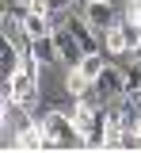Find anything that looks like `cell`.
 Here are the masks:
<instances>
[{"instance_id": "cell-6", "label": "cell", "mask_w": 141, "mask_h": 153, "mask_svg": "<svg viewBox=\"0 0 141 153\" xmlns=\"http://www.w3.org/2000/svg\"><path fill=\"white\" fill-rule=\"evenodd\" d=\"M103 50L111 57H122V54H134V46H130V38H126V31H122V19L103 35Z\"/></svg>"}, {"instance_id": "cell-4", "label": "cell", "mask_w": 141, "mask_h": 153, "mask_svg": "<svg viewBox=\"0 0 141 153\" xmlns=\"http://www.w3.org/2000/svg\"><path fill=\"white\" fill-rule=\"evenodd\" d=\"M54 38H57V50H61V61H65V65H76V61L84 57V46L76 42V35H73L69 27H57Z\"/></svg>"}, {"instance_id": "cell-14", "label": "cell", "mask_w": 141, "mask_h": 153, "mask_svg": "<svg viewBox=\"0 0 141 153\" xmlns=\"http://www.w3.org/2000/svg\"><path fill=\"white\" fill-rule=\"evenodd\" d=\"M134 54H137V57H141V38H137V46H134Z\"/></svg>"}, {"instance_id": "cell-5", "label": "cell", "mask_w": 141, "mask_h": 153, "mask_svg": "<svg viewBox=\"0 0 141 153\" xmlns=\"http://www.w3.org/2000/svg\"><path fill=\"white\" fill-rule=\"evenodd\" d=\"M65 92L69 96H88V100H92V92H95V80H92V76L84 73L80 65H69V76H65Z\"/></svg>"}, {"instance_id": "cell-2", "label": "cell", "mask_w": 141, "mask_h": 153, "mask_svg": "<svg viewBox=\"0 0 141 153\" xmlns=\"http://www.w3.org/2000/svg\"><path fill=\"white\" fill-rule=\"evenodd\" d=\"M126 96V69H118V65H103L99 76H95V92H92V100L95 103H111V100H122Z\"/></svg>"}, {"instance_id": "cell-13", "label": "cell", "mask_w": 141, "mask_h": 153, "mask_svg": "<svg viewBox=\"0 0 141 153\" xmlns=\"http://www.w3.org/2000/svg\"><path fill=\"white\" fill-rule=\"evenodd\" d=\"M137 149H141V119H137Z\"/></svg>"}, {"instance_id": "cell-12", "label": "cell", "mask_w": 141, "mask_h": 153, "mask_svg": "<svg viewBox=\"0 0 141 153\" xmlns=\"http://www.w3.org/2000/svg\"><path fill=\"white\" fill-rule=\"evenodd\" d=\"M65 8H73V0H50V12H65Z\"/></svg>"}, {"instance_id": "cell-1", "label": "cell", "mask_w": 141, "mask_h": 153, "mask_svg": "<svg viewBox=\"0 0 141 153\" xmlns=\"http://www.w3.org/2000/svg\"><path fill=\"white\" fill-rule=\"evenodd\" d=\"M42 130H46V138H50V149H69V146H84L80 130H76V123L69 119V115L61 111V107H50V111L38 115Z\"/></svg>"}, {"instance_id": "cell-9", "label": "cell", "mask_w": 141, "mask_h": 153, "mask_svg": "<svg viewBox=\"0 0 141 153\" xmlns=\"http://www.w3.org/2000/svg\"><path fill=\"white\" fill-rule=\"evenodd\" d=\"M76 65H80L84 73H88V76H92V80H95V76H99V69H103V65H107V57H103L99 50H92V54H84L80 61H76Z\"/></svg>"}, {"instance_id": "cell-11", "label": "cell", "mask_w": 141, "mask_h": 153, "mask_svg": "<svg viewBox=\"0 0 141 153\" xmlns=\"http://www.w3.org/2000/svg\"><path fill=\"white\" fill-rule=\"evenodd\" d=\"M27 8H31V12H42V16H50V0H27Z\"/></svg>"}, {"instance_id": "cell-3", "label": "cell", "mask_w": 141, "mask_h": 153, "mask_svg": "<svg viewBox=\"0 0 141 153\" xmlns=\"http://www.w3.org/2000/svg\"><path fill=\"white\" fill-rule=\"evenodd\" d=\"M84 19H88L99 35H107V31H111L122 16L115 12V4H111V0H88V4H84Z\"/></svg>"}, {"instance_id": "cell-8", "label": "cell", "mask_w": 141, "mask_h": 153, "mask_svg": "<svg viewBox=\"0 0 141 153\" xmlns=\"http://www.w3.org/2000/svg\"><path fill=\"white\" fill-rule=\"evenodd\" d=\"M23 31H27V38L35 42V38H42V35H50L54 31V23H50V16H42V12H23Z\"/></svg>"}, {"instance_id": "cell-7", "label": "cell", "mask_w": 141, "mask_h": 153, "mask_svg": "<svg viewBox=\"0 0 141 153\" xmlns=\"http://www.w3.org/2000/svg\"><path fill=\"white\" fill-rule=\"evenodd\" d=\"M31 50H35V57H38L42 65H57V61H61V50H57L54 31H50V35H42V38H35V42H31Z\"/></svg>"}, {"instance_id": "cell-10", "label": "cell", "mask_w": 141, "mask_h": 153, "mask_svg": "<svg viewBox=\"0 0 141 153\" xmlns=\"http://www.w3.org/2000/svg\"><path fill=\"white\" fill-rule=\"evenodd\" d=\"M126 92H141V57L130 54V65H126Z\"/></svg>"}]
</instances>
